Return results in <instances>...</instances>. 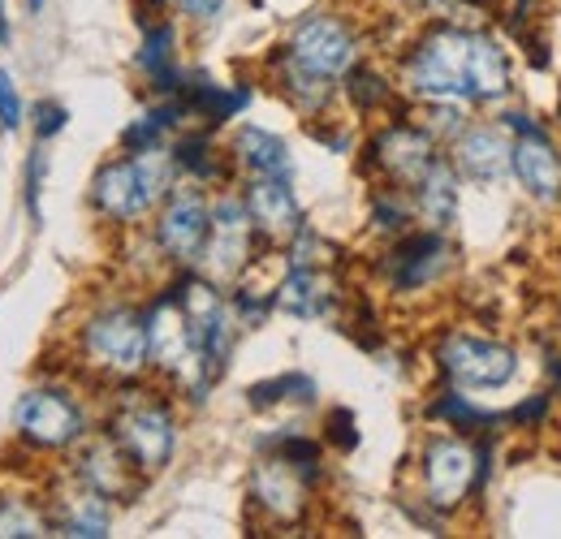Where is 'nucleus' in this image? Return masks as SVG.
<instances>
[{
	"instance_id": "7c9ffc66",
	"label": "nucleus",
	"mask_w": 561,
	"mask_h": 539,
	"mask_svg": "<svg viewBox=\"0 0 561 539\" xmlns=\"http://www.w3.org/2000/svg\"><path fill=\"white\" fill-rule=\"evenodd\" d=\"M173 164L182 173H191L195 182H216L225 177V164H220V151L211 147L208 135H186L178 147H173Z\"/></svg>"
},
{
	"instance_id": "6ab92c4d",
	"label": "nucleus",
	"mask_w": 561,
	"mask_h": 539,
	"mask_svg": "<svg viewBox=\"0 0 561 539\" xmlns=\"http://www.w3.org/2000/svg\"><path fill=\"white\" fill-rule=\"evenodd\" d=\"M242 203H247L255 233H264V238H294L302 229V207L289 191V177H255Z\"/></svg>"
},
{
	"instance_id": "20e7f679",
	"label": "nucleus",
	"mask_w": 561,
	"mask_h": 539,
	"mask_svg": "<svg viewBox=\"0 0 561 539\" xmlns=\"http://www.w3.org/2000/svg\"><path fill=\"white\" fill-rule=\"evenodd\" d=\"M147 324V363H156L164 376H173L186 393L195 398H208L211 380L208 367L199 358V345H195V333H191V320L178 302V294H160L156 307L142 316Z\"/></svg>"
},
{
	"instance_id": "6e6552de",
	"label": "nucleus",
	"mask_w": 561,
	"mask_h": 539,
	"mask_svg": "<svg viewBox=\"0 0 561 539\" xmlns=\"http://www.w3.org/2000/svg\"><path fill=\"white\" fill-rule=\"evenodd\" d=\"M501 126L514 135L510 169L523 182V191L540 203H561V147L553 135L527 113H505Z\"/></svg>"
},
{
	"instance_id": "4468645a",
	"label": "nucleus",
	"mask_w": 561,
	"mask_h": 539,
	"mask_svg": "<svg viewBox=\"0 0 561 539\" xmlns=\"http://www.w3.org/2000/svg\"><path fill=\"white\" fill-rule=\"evenodd\" d=\"M211 229V203L199 191H173L160 220H156V246L173 260V264H199L204 242Z\"/></svg>"
},
{
	"instance_id": "58836bf2",
	"label": "nucleus",
	"mask_w": 561,
	"mask_h": 539,
	"mask_svg": "<svg viewBox=\"0 0 561 539\" xmlns=\"http://www.w3.org/2000/svg\"><path fill=\"white\" fill-rule=\"evenodd\" d=\"M66 117H70V113H66L61 104H48V100L35 104V130H39V142H44L48 135H57V130H66Z\"/></svg>"
},
{
	"instance_id": "f3484780",
	"label": "nucleus",
	"mask_w": 561,
	"mask_h": 539,
	"mask_svg": "<svg viewBox=\"0 0 561 539\" xmlns=\"http://www.w3.org/2000/svg\"><path fill=\"white\" fill-rule=\"evenodd\" d=\"M307 492H311V483L294 471L285 458H277V454L260 458L255 471H251V505H260L277 527L302 523V514H307Z\"/></svg>"
},
{
	"instance_id": "0eeeda50",
	"label": "nucleus",
	"mask_w": 561,
	"mask_h": 539,
	"mask_svg": "<svg viewBox=\"0 0 561 539\" xmlns=\"http://www.w3.org/2000/svg\"><path fill=\"white\" fill-rule=\"evenodd\" d=\"M436 367L462 389H501L518 376V349L476 333H449L436 345Z\"/></svg>"
},
{
	"instance_id": "f8f14e48",
	"label": "nucleus",
	"mask_w": 561,
	"mask_h": 539,
	"mask_svg": "<svg viewBox=\"0 0 561 539\" xmlns=\"http://www.w3.org/2000/svg\"><path fill=\"white\" fill-rule=\"evenodd\" d=\"M440 160L436 138L415 122H393L367 142V164L398 191H415L420 177Z\"/></svg>"
},
{
	"instance_id": "c85d7f7f",
	"label": "nucleus",
	"mask_w": 561,
	"mask_h": 539,
	"mask_svg": "<svg viewBox=\"0 0 561 539\" xmlns=\"http://www.w3.org/2000/svg\"><path fill=\"white\" fill-rule=\"evenodd\" d=\"M53 536V518L22 496H0V539H44Z\"/></svg>"
},
{
	"instance_id": "ddd939ff",
	"label": "nucleus",
	"mask_w": 561,
	"mask_h": 539,
	"mask_svg": "<svg viewBox=\"0 0 561 539\" xmlns=\"http://www.w3.org/2000/svg\"><path fill=\"white\" fill-rule=\"evenodd\" d=\"M251 251H255V225L247 216V203L233 199V195L211 203V229L204 255H199V264L208 268L211 280H233L251 264Z\"/></svg>"
},
{
	"instance_id": "7ed1b4c3",
	"label": "nucleus",
	"mask_w": 561,
	"mask_h": 539,
	"mask_svg": "<svg viewBox=\"0 0 561 539\" xmlns=\"http://www.w3.org/2000/svg\"><path fill=\"white\" fill-rule=\"evenodd\" d=\"M420 474H423V501L436 514H454L489 479V440L476 449L462 436H432L423 445Z\"/></svg>"
},
{
	"instance_id": "4c0bfd02",
	"label": "nucleus",
	"mask_w": 561,
	"mask_h": 539,
	"mask_svg": "<svg viewBox=\"0 0 561 539\" xmlns=\"http://www.w3.org/2000/svg\"><path fill=\"white\" fill-rule=\"evenodd\" d=\"M44 147H35V156H31V169H26V207H31V216L39 220V191H44Z\"/></svg>"
},
{
	"instance_id": "423d86ee",
	"label": "nucleus",
	"mask_w": 561,
	"mask_h": 539,
	"mask_svg": "<svg viewBox=\"0 0 561 539\" xmlns=\"http://www.w3.org/2000/svg\"><path fill=\"white\" fill-rule=\"evenodd\" d=\"M82 358L108 376H139L147 367V324L130 307L95 311L82 324Z\"/></svg>"
},
{
	"instance_id": "f704fd0d",
	"label": "nucleus",
	"mask_w": 561,
	"mask_h": 539,
	"mask_svg": "<svg viewBox=\"0 0 561 539\" xmlns=\"http://www.w3.org/2000/svg\"><path fill=\"white\" fill-rule=\"evenodd\" d=\"M324 436H329L333 449L354 454V449H358V423H354V410H346V405L329 410V418H324Z\"/></svg>"
},
{
	"instance_id": "c9c22d12",
	"label": "nucleus",
	"mask_w": 561,
	"mask_h": 539,
	"mask_svg": "<svg viewBox=\"0 0 561 539\" xmlns=\"http://www.w3.org/2000/svg\"><path fill=\"white\" fill-rule=\"evenodd\" d=\"M549 405H553V393H531L523 405H514L510 414H505V423H514V427H540L545 418H549Z\"/></svg>"
},
{
	"instance_id": "79ce46f5",
	"label": "nucleus",
	"mask_w": 561,
	"mask_h": 539,
	"mask_svg": "<svg viewBox=\"0 0 561 539\" xmlns=\"http://www.w3.org/2000/svg\"><path fill=\"white\" fill-rule=\"evenodd\" d=\"M142 4H151V9H160V4H164V0H142Z\"/></svg>"
},
{
	"instance_id": "2f4dec72",
	"label": "nucleus",
	"mask_w": 561,
	"mask_h": 539,
	"mask_svg": "<svg viewBox=\"0 0 561 539\" xmlns=\"http://www.w3.org/2000/svg\"><path fill=\"white\" fill-rule=\"evenodd\" d=\"M346 95H351V104L358 113H376V108H385V104L393 100V87H389L385 73H376V69L351 66L346 69Z\"/></svg>"
},
{
	"instance_id": "9d476101",
	"label": "nucleus",
	"mask_w": 561,
	"mask_h": 539,
	"mask_svg": "<svg viewBox=\"0 0 561 539\" xmlns=\"http://www.w3.org/2000/svg\"><path fill=\"white\" fill-rule=\"evenodd\" d=\"M186 320H191V333H195V345H199V358L208 367V380L216 385L229 367V349H233V324H229V307L220 298V289L204 280V276H182L173 285Z\"/></svg>"
},
{
	"instance_id": "cd10ccee",
	"label": "nucleus",
	"mask_w": 561,
	"mask_h": 539,
	"mask_svg": "<svg viewBox=\"0 0 561 539\" xmlns=\"http://www.w3.org/2000/svg\"><path fill=\"white\" fill-rule=\"evenodd\" d=\"M427 418H445V427H458V432H489L496 423H505V414L480 410L476 402H467V393H440L427 405Z\"/></svg>"
},
{
	"instance_id": "5701e85b",
	"label": "nucleus",
	"mask_w": 561,
	"mask_h": 539,
	"mask_svg": "<svg viewBox=\"0 0 561 539\" xmlns=\"http://www.w3.org/2000/svg\"><path fill=\"white\" fill-rule=\"evenodd\" d=\"M233 156L242 169H251L255 177H289L294 173V160H289V147L277 135L260 130V126H242L233 138Z\"/></svg>"
},
{
	"instance_id": "9b49d317",
	"label": "nucleus",
	"mask_w": 561,
	"mask_h": 539,
	"mask_svg": "<svg viewBox=\"0 0 561 539\" xmlns=\"http://www.w3.org/2000/svg\"><path fill=\"white\" fill-rule=\"evenodd\" d=\"M280 53H285L294 66L307 69V73L337 82V78H346V69H351L354 57H358V39H354V31L342 18H333V13H311V18H302V22L294 26V35H289V44H285Z\"/></svg>"
},
{
	"instance_id": "a19ab883",
	"label": "nucleus",
	"mask_w": 561,
	"mask_h": 539,
	"mask_svg": "<svg viewBox=\"0 0 561 539\" xmlns=\"http://www.w3.org/2000/svg\"><path fill=\"white\" fill-rule=\"evenodd\" d=\"M549 380H553V389H561V358H549Z\"/></svg>"
},
{
	"instance_id": "412c9836",
	"label": "nucleus",
	"mask_w": 561,
	"mask_h": 539,
	"mask_svg": "<svg viewBox=\"0 0 561 539\" xmlns=\"http://www.w3.org/2000/svg\"><path fill=\"white\" fill-rule=\"evenodd\" d=\"M178 100H182L186 113L208 117L211 126H220V122L238 117V113L251 104V91H247V87H220V82H211L208 73H195V78L182 82Z\"/></svg>"
},
{
	"instance_id": "dca6fc26",
	"label": "nucleus",
	"mask_w": 561,
	"mask_h": 539,
	"mask_svg": "<svg viewBox=\"0 0 561 539\" xmlns=\"http://www.w3.org/2000/svg\"><path fill=\"white\" fill-rule=\"evenodd\" d=\"M73 474H78V483H82L87 492H95V496H104V501H135L142 488V471L122 454V445H117L113 436L91 440V445L78 454Z\"/></svg>"
},
{
	"instance_id": "39448f33",
	"label": "nucleus",
	"mask_w": 561,
	"mask_h": 539,
	"mask_svg": "<svg viewBox=\"0 0 561 539\" xmlns=\"http://www.w3.org/2000/svg\"><path fill=\"white\" fill-rule=\"evenodd\" d=\"M108 436L122 445V454L142 474H151L169 467L173 445H178V423H173V410L164 402H156L147 393H130V398H122V405L113 410Z\"/></svg>"
},
{
	"instance_id": "1a4fd4ad",
	"label": "nucleus",
	"mask_w": 561,
	"mask_h": 539,
	"mask_svg": "<svg viewBox=\"0 0 561 539\" xmlns=\"http://www.w3.org/2000/svg\"><path fill=\"white\" fill-rule=\"evenodd\" d=\"M13 427L26 445L61 454L87 436V414L66 389H31L13 405Z\"/></svg>"
},
{
	"instance_id": "a878e982",
	"label": "nucleus",
	"mask_w": 561,
	"mask_h": 539,
	"mask_svg": "<svg viewBox=\"0 0 561 539\" xmlns=\"http://www.w3.org/2000/svg\"><path fill=\"white\" fill-rule=\"evenodd\" d=\"M277 87L285 91V100H289L298 113H307V117H316V113L329 108V100H333V82H329V78L307 73L302 66H294L285 53L277 57Z\"/></svg>"
},
{
	"instance_id": "c756f323",
	"label": "nucleus",
	"mask_w": 561,
	"mask_h": 539,
	"mask_svg": "<svg viewBox=\"0 0 561 539\" xmlns=\"http://www.w3.org/2000/svg\"><path fill=\"white\" fill-rule=\"evenodd\" d=\"M247 402L255 405V410H268V405H280V402L311 405L316 402V380L302 376V371H285V376H277V380H260V385H251V389H247Z\"/></svg>"
},
{
	"instance_id": "72a5a7b5",
	"label": "nucleus",
	"mask_w": 561,
	"mask_h": 539,
	"mask_svg": "<svg viewBox=\"0 0 561 539\" xmlns=\"http://www.w3.org/2000/svg\"><path fill=\"white\" fill-rule=\"evenodd\" d=\"M371 225H376L380 233H407V225H411V203L402 199L398 186L376 191V199H371Z\"/></svg>"
},
{
	"instance_id": "473e14b6",
	"label": "nucleus",
	"mask_w": 561,
	"mask_h": 539,
	"mask_svg": "<svg viewBox=\"0 0 561 539\" xmlns=\"http://www.w3.org/2000/svg\"><path fill=\"white\" fill-rule=\"evenodd\" d=\"M268 449H273L277 458H285L307 483L320 479V445H316V440H307V436H298V432H285L277 440H268Z\"/></svg>"
},
{
	"instance_id": "2eb2a0df",
	"label": "nucleus",
	"mask_w": 561,
	"mask_h": 539,
	"mask_svg": "<svg viewBox=\"0 0 561 539\" xmlns=\"http://www.w3.org/2000/svg\"><path fill=\"white\" fill-rule=\"evenodd\" d=\"M449 264H454V246L445 242V233L423 229V233H402L380 268L398 294H415V289H427L432 280H440Z\"/></svg>"
},
{
	"instance_id": "f03ea898",
	"label": "nucleus",
	"mask_w": 561,
	"mask_h": 539,
	"mask_svg": "<svg viewBox=\"0 0 561 539\" xmlns=\"http://www.w3.org/2000/svg\"><path fill=\"white\" fill-rule=\"evenodd\" d=\"M173 151L164 147H147V151H130L126 160H113L95 173L91 182V203L108 216V220H139L156 203L173 191Z\"/></svg>"
},
{
	"instance_id": "393cba45",
	"label": "nucleus",
	"mask_w": 561,
	"mask_h": 539,
	"mask_svg": "<svg viewBox=\"0 0 561 539\" xmlns=\"http://www.w3.org/2000/svg\"><path fill=\"white\" fill-rule=\"evenodd\" d=\"M173 39H178L173 26L169 22H156V26H147L139 48V69L151 78V87L164 91V95H178L182 82H186V73L173 66Z\"/></svg>"
},
{
	"instance_id": "b1692460",
	"label": "nucleus",
	"mask_w": 561,
	"mask_h": 539,
	"mask_svg": "<svg viewBox=\"0 0 561 539\" xmlns=\"http://www.w3.org/2000/svg\"><path fill=\"white\" fill-rule=\"evenodd\" d=\"M53 518V531L57 536H70V539H104L108 536V505L104 496L78 488L70 496H61V509L48 514Z\"/></svg>"
},
{
	"instance_id": "e433bc0d",
	"label": "nucleus",
	"mask_w": 561,
	"mask_h": 539,
	"mask_svg": "<svg viewBox=\"0 0 561 539\" xmlns=\"http://www.w3.org/2000/svg\"><path fill=\"white\" fill-rule=\"evenodd\" d=\"M26 122V113H22V100H18V87L9 82V73L0 69V126L4 130H18Z\"/></svg>"
},
{
	"instance_id": "bb28decb",
	"label": "nucleus",
	"mask_w": 561,
	"mask_h": 539,
	"mask_svg": "<svg viewBox=\"0 0 561 539\" xmlns=\"http://www.w3.org/2000/svg\"><path fill=\"white\" fill-rule=\"evenodd\" d=\"M182 117H186V108H182V100L173 95V100H164V104L147 108L139 122H130V126L122 130V147H126V151H147V147H160V138L169 135V130H173Z\"/></svg>"
},
{
	"instance_id": "aec40b11",
	"label": "nucleus",
	"mask_w": 561,
	"mask_h": 539,
	"mask_svg": "<svg viewBox=\"0 0 561 539\" xmlns=\"http://www.w3.org/2000/svg\"><path fill=\"white\" fill-rule=\"evenodd\" d=\"M273 307L298 320H320L337 307V280L324 268H307V264H289L285 280L273 294Z\"/></svg>"
},
{
	"instance_id": "a211bd4d",
	"label": "nucleus",
	"mask_w": 561,
	"mask_h": 539,
	"mask_svg": "<svg viewBox=\"0 0 561 539\" xmlns=\"http://www.w3.org/2000/svg\"><path fill=\"white\" fill-rule=\"evenodd\" d=\"M510 147L505 126H462L454 135V169L471 182H501L510 173Z\"/></svg>"
},
{
	"instance_id": "4be33fe9",
	"label": "nucleus",
	"mask_w": 561,
	"mask_h": 539,
	"mask_svg": "<svg viewBox=\"0 0 561 539\" xmlns=\"http://www.w3.org/2000/svg\"><path fill=\"white\" fill-rule=\"evenodd\" d=\"M415 211L427 220V229H445L458 216V169L440 156L415 186Z\"/></svg>"
},
{
	"instance_id": "ea45409f",
	"label": "nucleus",
	"mask_w": 561,
	"mask_h": 539,
	"mask_svg": "<svg viewBox=\"0 0 561 539\" xmlns=\"http://www.w3.org/2000/svg\"><path fill=\"white\" fill-rule=\"evenodd\" d=\"M178 4H182V13H191V18H216L225 0H178Z\"/></svg>"
},
{
	"instance_id": "f257e3e1",
	"label": "nucleus",
	"mask_w": 561,
	"mask_h": 539,
	"mask_svg": "<svg viewBox=\"0 0 561 539\" xmlns=\"http://www.w3.org/2000/svg\"><path fill=\"white\" fill-rule=\"evenodd\" d=\"M402 82L420 100L492 104L510 91V57L489 31L432 26L402 61Z\"/></svg>"
}]
</instances>
